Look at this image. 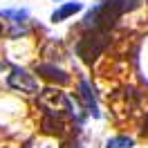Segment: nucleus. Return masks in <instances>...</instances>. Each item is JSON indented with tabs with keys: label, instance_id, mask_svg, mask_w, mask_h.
Wrapping results in <instances>:
<instances>
[{
	"label": "nucleus",
	"instance_id": "nucleus-1",
	"mask_svg": "<svg viewBox=\"0 0 148 148\" xmlns=\"http://www.w3.org/2000/svg\"><path fill=\"white\" fill-rule=\"evenodd\" d=\"M121 18V9L117 0H103L99 5H94L92 9L85 14L83 18V27L85 29H103V32H110L117 20Z\"/></svg>",
	"mask_w": 148,
	"mask_h": 148
},
{
	"label": "nucleus",
	"instance_id": "nucleus-2",
	"mask_svg": "<svg viewBox=\"0 0 148 148\" xmlns=\"http://www.w3.org/2000/svg\"><path fill=\"white\" fill-rule=\"evenodd\" d=\"M38 108L43 110V119H54V121H65V117L74 114L72 103L58 90L47 88L38 94Z\"/></svg>",
	"mask_w": 148,
	"mask_h": 148
},
{
	"label": "nucleus",
	"instance_id": "nucleus-3",
	"mask_svg": "<svg viewBox=\"0 0 148 148\" xmlns=\"http://www.w3.org/2000/svg\"><path fill=\"white\" fill-rule=\"evenodd\" d=\"M110 45V34L103 29H88L76 43V54L81 56V61L92 65L99 56L106 52V47Z\"/></svg>",
	"mask_w": 148,
	"mask_h": 148
},
{
	"label": "nucleus",
	"instance_id": "nucleus-4",
	"mask_svg": "<svg viewBox=\"0 0 148 148\" xmlns=\"http://www.w3.org/2000/svg\"><path fill=\"white\" fill-rule=\"evenodd\" d=\"M7 85L11 90H18L25 94H38V81L23 67H11L9 76H7Z\"/></svg>",
	"mask_w": 148,
	"mask_h": 148
},
{
	"label": "nucleus",
	"instance_id": "nucleus-5",
	"mask_svg": "<svg viewBox=\"0 0 148 148\" xmlns=\"http://www.w3.org/2000/svg\"><path fill=\"white\" fill-rule=\"evenodd\" d=\"M36 72L40 74V76H45L47 81H54V83H58V85H65L67 81H70V76H67V74H65L61 67H56V65H52V63L38 65Z\"/></svg>",
	"mask_w": 148,
	"mask_h": 148
},
{
	"label": "nucleus",
	"instance_id": "nucleus-6",
	"mask_svg": "<svg viewBox=\"0 0 148 148\" xmlns=\"http://www.w3.org/2000/svg\"><path fill=\"white\" fill-rule=\"evenodd\" d=\"M79 94H81V101H83L85 106V110L90 112L92 117H99V108H97V99H94V90H92V85L88 83V81H81L79 83Z\"/></svg>",
	"mask_w": 148,
	"mask_h": 148
},
{
	"label": "nucleus",
	"instance_id": "nucleus-7",
	"mask_svg": "<svg viewBox=\"0 0 148 148\" xmlns=\"http://www.w3.org/2000/svg\"><path fill=\"white\" fill-rule=\"evenodd\" d=\"M81 9H83L81 2H67V5H63L61 9H56L54 14H52V23H61V20L70 18V16H74V14H79Z\"/></svg>",
	"mask_w": 148,
	"mask_h": 148
},
{
	"label": "nucleus",
	"instance_id": "nucleus-8",
	"mask_svg": "<svg viewBox=\"0 0 148 148\" xmlns=\"http://www.w3.org/2000/svg\"><path fill=\"white\" fill-rule=\"evenodd\" d=\"M0 16L11 20L14 25H23V23L29 18V11L27 9H5V11H0Z\"/></svg>",
	"mask_w": 148,
	"mask_h": 148
},
{
	"label": "nucleus",
	"instance_id": "nucleus-9",
	"mask_svg": "<svg viewBox=\"0 0 148 148\" xmlns=\"http://www.w3.org/2000/svg\"><path fill=\"white\" fill-rule=\"evenodd\" d=\"M135 146V141L130 137H112V139H108V144H106V148H132Z\"/></svg>",
	"mask_w": 148,
	"mask_h": 148
},
{
	"label": "nucleus",
	"instance_id": "nucleus-10",
	"mask_svg": "<svg viewBox=\"0 0 148 148\" xmlns=\"http://www.w3.org/2000/svg\"><path fill=\"white\" fill-rule=\"evenodd\" d=\"M119 2V9H121V14H126V11H135L144 2V0H117Z\"/></svg>",
	"mask_w": 148,
	"mask_h": 148
},
{
	"label": "nucleus",
	"instance_id": "nucleus-11",
	"mask_svg": "<svg viewBox=\"0 0 148 148\" xmlns=\"http://www.w3.org/2000/svg\"><path fill=\"white\" fill-rule=\"evenodd\" d=\"M25 34H27V27H18V25H16V27H14V29H11V32H9V36H11V38L25 36Z\"/></svg>",
	"mask_w": 148,
	"mask_h": 148
},
{
	"label": "nucleus",
	"instance_id": "nucleus-12",
	"mask_svg": "<svg viewBox=\"0 0 148 148\" xmlns=\"http://www.w3.org/2000/svg\"><path fill=\"white\" fill-rule=\"evenodd\" d=\"M141 135H148V114H146V119H144V126H141Z\"/></svg>",
	"mask_w": 148,
	"mask_h": 148
},
{
	"label": "nucleus",
	"instance_id": "nucleus-13",
	"mask_svg": "<svg viewBox=\"0 0 148 148\" xmlns=\"http://www.w3.org/2000/svg\"><path fill=\"white\" fill-rule=\"evenodd\" d=\"M0 36H2V23H0Z\"/></svg>",
	"mask_w": 148,
	"mask_h": 148
}]
</instances>
